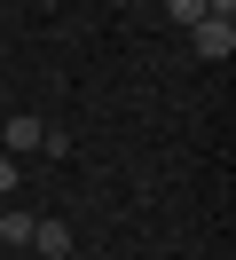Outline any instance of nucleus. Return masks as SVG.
Returning <instances> with one entry per match:
<instances>
[{"label": "nucleus", "instance_id": "1", "mask_svg": "<svg viewBox=\"0 0 236 260\" xmlns=\"http://www.w3.org/2000/svg\"><path fill=\"white\" fill-rule=\"evenodd\" d=\"M189 48H197L205 63H228V55H236V16H205V24H189Z\"/></svg>", "mask_w": 236, "mask_h": 260}, {"label": "nucleus", "instance_id": "2", "mask_svg": "<svg viewBox=\"0 0 236 260\" xmlns=\"http://www.w3.org/2000/svg\"><path fill=\"white\" fill-rule=\"evenodd\" d=\"M40 118H31V111H0V150H8V158H31V150H40Z\"/></svg>", "mask_w": 236, "mask_h": 260}, {"label": "nucleus", "instance_id": "3", "mask_svg": "<svg viewBox=\"0 0 236 260\" xmlns=\"http://www.w3.org/2000/svg\"><path fill=\"white\" fill-rule=\"evenodd\" d=\"M31 252L40 260H71V229L63 221H31Z\"/></svg>", "mask_w": 236, "mask_h": 260}, {"label": "nucleus", "instance_id": "4", "mask_svg": "<svg viewBox=\"0 0 236 260\" xmlns=\"http://www.w3.org/2000/svg\"><path fill=\"white\" fill-rule=\"evenodd\" d=\"M0 244H31V213H24V205L0 213Z\"/></svg>", "mask_w": 236, "mask_h": 260}, {"label": "nucleus", "instance_id": "5", "mask_svg": "<svg viewBox=\"0 0 236 260\" xmlns=\"http://www.w3.org/2000/svg\"><path fill=\"white\" fill-rule=\"evenodd\" d=\"M165 16L173 24H205V0H165Z\"/></svg>", "mask_w": 236, "mask_h": 260}, {"label": "nucleus", "instance_id": "6", "mask_svg": "<svg viewBox=\"0 0 236 260\" xmlns=\"http://www.w3.org/2000/svg\"><path fill=\"white\" fill-rule=\"evenodd\" d=\"M16 181H24V166H16L8 150H0V197H16Z\"/></svg>", "mask_w": 236, "mask_h": 260}, {"label": "nucleus", "instance_id": "7", "mask_svg": "<svg viewBox=\"0 0 236 260\" xmlns=\"http://www.w3.org/2000/svg\"><path fill=\"white\" fill-rule=\"evenodd\" d=\"M228 8H236V0H205V16H228Z\"/></svg>", "mask_w": 236, "mask_h": 260}, {"label": "nucleus", "instance_id": "8", "mask_svg": "<svg viewBox=\"0 0 236 260\" xmlns=\"http://www.w3.org/2000/svg\"><path fill=\"white\" fill-rule=\"evenodd\" d=\"M40 8H63V0H40Z\"/></svg>", "mask_w": 236, "mask_h": 260}, {"label": "nucleus", "instance_id": "9", "mask_svg": "<svg viewBox=\"0 0 236 260\" xmlns=\"http://www.w3.org/2000/svg\"><path fill=\"white\" fill-rule=\"evenodd\" d=\"M0 16H8V0H0Z\"/></svg>", "mask_w": 236, "mask_h": 260}, {"label": "nucleus", "instance_id": "10", "mask_svg": "<svg viewBox=\"0 0 236 260\" xmlns=\"http://www.w3.org/2000/svg\"><path fill=\"white\" fill-rule=\"evenodd\" d=\"M0 111H8V95H0Z\"/></svg>", "mask_w": 236, "mask_h": 260}]
</instances>
